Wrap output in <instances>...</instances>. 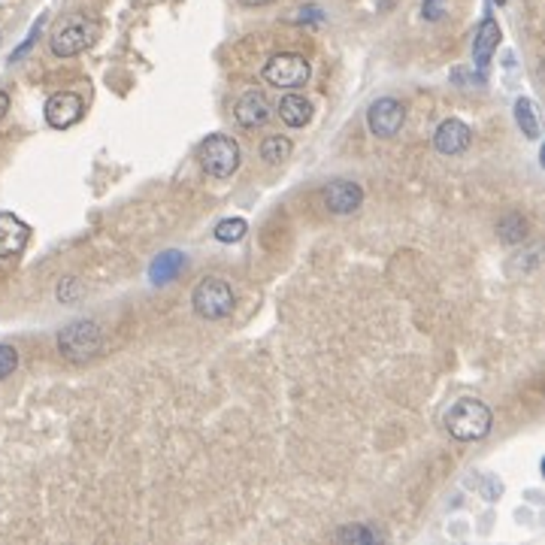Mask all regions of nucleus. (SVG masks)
I'll use <instances>...</instances> for the list:
<instances>
[{"label":"nucleus","mask_w":545,"mask_h":545,"mask_svg":"<svg viewBox=\"0 0 545 545\" xmlns=\"http://www.w3.org/2000/svg\"><path fill=\"white\" fill-rule=\"evenodd\" d=\"M321 203H325L327 212L334 216H349L355 212L360 203H364V188L358 182H349V179H336L321 191Z\"/></svg>","instance_id":"obj_9"},{"label":"nucleus","mask_w":545,"mask_h":545,"mask_svg":"<svg viewBox=\"0 0 545 545\" xmlns=\"http://www.w3.org/2000/svg\"><path fill=\"white\" fill-rule=\"evenodd\" d=\"M30 227L12 212H0V258H15L25 252Z\"/></svg>","instance_id":"obj_12"},{"label":"nucleus","mask_w":545,"mask_h":545,"mask_svg":"<svg viewBox=\"0 0 545 545\" xmlns=\"http://www.w3.org/2000/svg\"><path fill=\"white\" fill-rule=\"evenodd\" d=\"M260 158L267 161V164H282V161L291 158V140L288 136H267L264 143H260Z\"/></svg>","instance_id":"obj_18"},{"label":"nucleus","mask_w":545,"mask_h":545,"mask_svg":"<svg viewBox=\"0 0 545 545\" xmlns=\"http://www.w3.org/2000/svg\"><path fill=\"white\" fill-rule=\"evenodd\" d=\"M270 115H273V103L267 101V95H260V91H245V95L234 106V119L240 121L243 128L267 125V121H270Z\"/></svg>","instance_id":"obj_11"},{"label":"nucleus","mask_w":545,"mask_h":545,"mask_svg":"<svg viewBox=\"0 0 545 545\" xmlns=\"http://www.w3.org/2000/svg\"><path fill=\"white\" fill-rule=\"evenodd\" d=\"M516 125L527 140H540V115H536V103L531 97H518L516 101Z\"/></svg>","instance_id":"obj_16"},{"label":"nucleus","mask_w":545,"mask_h":545,"mask_svg":"<svg viewBox=\"0 0 545 545\" xmlns=\"http://www.w3.org/2000/svg\"><path fill=\"white\" fill-rule=\"evenodd\" d=\"M491 409L482 400H473V397H464V400H458L451 406L449 412H445L442 425L449 436H455L460 442H475L482 440V436L491 434Z\"/></svg>","instance_id":"obj_1"},{"label":"nucleus","mask_w":545,"mask_h":545,"mask_svg":"<svg viewBox=\"0 0 545 545\" xmlns=\"http://www.w3.org/2000/svg\"><path fill=\"white\" fill-rule=\"evenodd\" d=\"M406 121V110L400 101H394V97H379V101L370 103V110H367V128H370L373 136H379V140H391L394 134H400Z\"/></svg>","instance_id":"obj_7"},{"label":"nucleus","mask_w":545,"mask_h":545,"mask_svg":"<svg viewBox=\"0 0 545 545\" xmlns=\"http://www.w3.org/2000/svg\"><path fill=\"white\" fill-rule=\"evenodd\" d=\"M497 45H500V25H497L494 19H485L473 37V61H475V67H479V79H485L491 55L497 52Z\"/></svg>","instance_id":"obj_13"},{"label":"nucleus","mask_w":545,"mask_h":545,"mask_svg":"<svg viewBox=\"0 0 545 545\" xmlns=\"http://www.w3.org/2000/svg\"><path fill=\"white\" fill-rule=\"evenodd\" d=\"M6 110H10V95H6V91H0V119L6 115Z\"/></svg>","instance_id":"obj_25"},{"label":"nucleus","mask_w":545,"mask_h":545,"mask_svg":"<svg viewBox=\"0 0 545 545\" xmlns=\"http://www.w3.org/2000/svg\"><path fill=\"white\" fill-rule=\"evenodd\" d=\"M58 351L70 364H86V360L95 358L101 351V327H97V321L82 318L67 325L58 334Z\"/></svg>","instance_id":"obj_2"},{"label":"nucleus","mask_w":545,"mask_h":545,"mask_svg":"<svg viewBox=\"0 0 545 545\" xmlns=\"http://www.w3.org/2000/svg\"><path fill=\"white\" fill-rule=\"evenodd\" d=\"M240 4H249V6H264V4H270V0H240Z\"/></svg>","instance_id":"obj_26"},{"label":"nucleus","mask_w":545,"mask_h":545,"mask_svg":"<svg viewBox=\"0 0 545 545\" xmlns=\"http://www.w3.org/2000/svg\"><path fill=\"white\" fill-rule=\"evenodd\" d=\"M279 119L285 121L288 128H303L310 125L312 119V103L306 101L303 95H285L279 101Z\"/></svg>","instance_id":"obj_15"},{"label":"nucleus","mask_w":545,"mask_h":545,"mask_svg":"<svg viewBox=\"0 0 545 545\" xmlns=\"http://www.w3.org/2000/svg\"><path fill=\"white\" fill-rule=\"evenodd\" d=\"M15 367H19V351H15L12 345L0 343V382L10 379L15 373Z\"/></svg>","instance_id":"obj_21"},{"label":"nucleus","mask_w":545,"mask_h":545,"mask_svg":"<svg viewBox=\"0 0 545 545\" xmlns=\"http://www.w3.org/2000/svg\"><path fill=\"white\" fill-rule=\"evenodd\" d=\"M245 230H249V225H245L243 219H225L216 225V240L219 243H240L245 236Z\"/></svg>","instance_id":"obj_20"},{"label":"nucleus","mask_w":545,"mask_h":545,"mask_svg":"<svg viewBox=\"0 0 545 545\" xmlns=\"http://www.w3.org/2000/svg\"><path fill=\"white\" fill-rule=\"evenodd\" d=\"M473 143V130L464 125L460 119H445L434 134V149L445 158L464 155Z\"/></svg>","instance_id":"obj_10"},{"label":"nucleus","mask_w":545,"mask_h":545,"mask_svg":"<svg viewBox=\"0 0 545 545\" xmlns=\"http://www.w3.org/2000/svg\"><path fill=\"white\" fill-rule=\"evenodd\" d=\"M97 30L101 28H97L91 19H86V15H70V19L55 30V37H52V52H55L58 58L79 55V52H86L88 45L97 40Z\"/></svg>","instance_id":"obj_5"},{"label":"nucleus","mask_w":545,"mask_h":545,"mask_svg":"<svg viewBox=\"0 0 545 545\" xmlns=\"http://www.w3.org/2000/svg\"><path fill=\"white\" fill-rule=\"evenodd\" d=\"M445 12V0H425L421 4V15H425L427 21H440Z\"/></svg>","instance_id":"obj_23"},{"label":"nucleus","mask_w":545,"mask_h":545,"mask_svg":"<svg viewBox=\"0 0 545 545\" xmlns=\"http://www.w3.org/2000/svg\"><path fill=\"white\" fill-rule=\"evenodd\" d=\"M310 61L303 55H294V52H279L273 55L270 61L264 64V79L270 82L276 88H285V91H294V88H303L310 82Z\"/></svg>","instance_id":"obj_6"},{"label":"nucleus","mask_w":545,"mask_h":545,"mask_svg":"<svg viewBox=\"0 0 545 545\" xmlns=\"http://www.w3.org/2000/svg\"><path fill=\"white\" fill-rule=\"evenodd\" d=\"M182 267H186V255L182 252H161V255L152 260V267H149V279H152V285H167V282H173L176 276L182 273Z\"/></svg>","instance_id":"obj_14"},{"label":"nucleus","mask_w":545,"mask_h":545,"mask_svg":"<svg viewBox=\"0 0 545 545\" xmlns=\"http://www.w3.org/2000/svg\"><path fill=\"white\" fill-rule=\"evenodd\" d=\"M40 28H43V19H40V21H37V25H34V28H30L28 40H25V43H21V45H19V49H15V52H12V58H10V61H21V58H25V55H28V52H30V45H34V43H37V37H40Z\"/></svg>","instance_id":"obj_22"},{"label":"nucleus","mask_w":545,"mask_h":545,"mask_svg":"<svg viewBox=\"0 0 545 545\" xmlns=\"http://www.w3.org/2000/svg\"><path fill=\"white\" fill-rule=\"evenodd\" d=\"M43 112H45L49 128L67 130V128H73L76 121H82V115H86V101H82L76 91H55V95L45 101Z\"/></svg>","instance_id":"obj_8"},{"label":"nucleus","mask_w":545,"mask_h":545,"mask_svg":"<svg viewBox=\"0 0 545 545\" xmlns=\"http://www.w3.org/2000/svg\"><path fill=\"white\" fill-rule=\"evenodd\" d=\"M76 294H79V282H76V279H64L58 285V301L61 303H73Z\"/></svg>","instance_id":"obj_24"},{"label":"nucleus","mask_w":545,"mask_h":545,"mask_svg":"<svg viewBox=\"0 0 545 545\" xmlns=\"http://www.w3.org/2000/svg\"><path fill=\"white\" fill-rule=\"evenodd\" d=\"M497 234L506 245H516V243H524L527 240V219L521 212H509V216L500 219L497 225Z\"/></svg>","instance_id":"obj_17"},{"label":"nucleus","mask_w":545,"mask_h":545,"mask_svg":"<svg viewBox=\"0 0 545 545\" xmlns=\"http://www.w3.org/2000/svg\"><path fill=\"white\" fill-rule=\"evenodd\" d=\"M336 540L340 542H360V545H373V542H382V533L370 531L364 524H351V527H340L336 531Z\"/></svg>","instance_id":"obj_19"},{"label":"nucleus","mask_w":545,"mask_h":545,"mask_svg":"<svg viewBox=\"0 0 545 545\" xmlns=\"http://www.w3.org/2000/svg\"><path fill=\"white\" fill-rule=\"evenodd\" d=\"M201 164L212 179H230L240 167V145L227 134L206 136V143L201 145Z\"/></svg>","instance_id":"obj_4"},{"label":"nucleus","mask_w":545,"mask_h":545,"mask_svg":"<svg viewBox=\"0 0 545 545\" xmlns=\"http://www.w3.org/2000/svg\"><path fill=\"white\" fill-rule=\"evenodd\" d=\"M191 306L194 312L206 321H221L234 312V291L225 279L210 276V279L197 282V288L191 291Z\"/></svg>","instance_id":"obj_3"}]
</instances>
